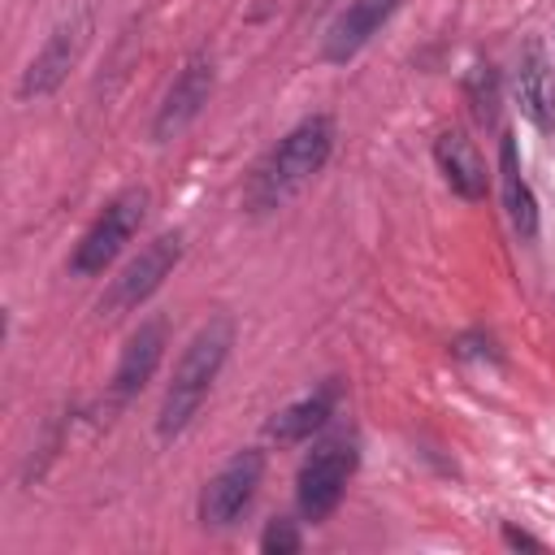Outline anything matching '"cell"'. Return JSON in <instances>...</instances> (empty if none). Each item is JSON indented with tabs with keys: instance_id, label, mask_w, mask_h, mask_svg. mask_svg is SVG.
Here are the masks:
<instances>
[{
	"instance_id": "1",
	"label": "cell",
	"mask_w": 555,
	"mask_h": 555,
	"mask_svg": "<svg viewBox=\"0 0 555 555\" xmlns=\"http://www.w3.org/2000/svg\"><path fill=\"white\" fill-rule=\"evenodd\" d=\"M334 152V117L325 113H312L304 117L299 126H291L269 152L264 160L251 169V182H247V212H273L282 208L304 182H312V173L325 169Z\"/></svg>"
},
{
	"instance_id": "2",
	"label": "cell",
	"mask_w": 555,
	"mask_h": 555,
	"mask_svg": "<svg viewBox=\"0 0 555 555\" xmlns=\"http://www.w3.org/2000/svg\"><path fill=\"white\" fill-rule=\"evenodd\" d=\"M230 347H234V321L230 317H212L208 325L195 330V338L182 347V356L173 364V377L165 386V399H160V416H156L160 438H173L191 425V416L208 399Z\"/></svg>"
},
{
	"instance_id": "3",
	"label": "cell",
	"mask_w": 555,
	"mask_h": 555,
	"mask_svg": "<svg viewBox=\"0 0 555 555\" xmlns=\"http://www.w3.org/2000/svg\"><path fill=\"white\" fill-rule=\"evenodd\" d=\"M143 212H147V191L143 186H126L121 195H113L104 204V212L87 225V234L74 243V256H69V273L74 278H95L104 273L117 251L134 238V230L143 225Z\"/></svg>"
},
{
	"instance_id": "4",
	"label": "cell",
	"mask_w": 555,
	"mask_h": 555,
	"mask_svg": "<svg viewBox=\"0 0 555 555\" xmlns=\"http://www.w3.org/2000/svg\"><path fill=\"white\" fill-rule=\"evenodd\" d=\"M356 473V438L351 434H330L321 438L308 460L299 464V477H295V503H299V516L304 520H325L343 490H347V477Z\"/></svg>"
},
{
	"instance_id": "5",
	"label": "cell",
	"mask_w": 555,
	"mask_h": 555,
	"mask_svg": "<svg viewBox=\"0 0 555 555\" xmlns=\"http://www.w3.org/2000/svg\"><path fill=\"white\" fill-rule=\"evenodd\" d=\"M87 35H91V9L78 4L74 13H65V17L52 26V35L43 39V48L30 56V65H26L22 82H17V95H22V100H43V95H52V91L69 78V69L78 65V56H82V48H87Z\"/></svg>"
},
{
	"instance_id": "6",
	"label": "cell",
	"mask_w": 555,
	"mask_h": 555,
	"mask_svg": "<svg viewBox=\"0 0 555 555\" xmlns=\"http://www.w3.org/2000/svg\"><path fill=\"white\" fill-rule=\"evenodd\" d=\"M178 260H182V234H156V238L113 278V286H108L104 299H100V312H104V317H121V312L139 308L143 299H152V295L160 291V282L173 273Z\"/></svg>"
},
{
	"instance_id": "7",
	"label": "cell",
	"mask_w": 555,
	"mask_h": 555,
	"mask_svg": "<svg viewBox=\"0 0 555 555\" xmlns=\"http://www.w3.org/2000/svg\"><path fill=\"white\" fill-rule=\"evenodd\" d=\"M260 477H264V455L260 451H238L230 464H221L208 477L204 494H199V525H208V529L234 525L251 507Z\"/></svg>"
},
{
	"instance_id": "8",
	"label": "cell",
	"mask_w": 555,
	"mask_h": 555,
	"mask_svg": "<svg viewBox=\"0 0 555 555\" xmlns=\"http://www.w3.org/2000/svg\"><path fill=\"white\" fill-rule=\"evenodd\" d=\"M212 82H217L212 56H208V52H191V56L182 61V69L173 74V82H169V91H165V100H160V108H156V117H152V139L165 143V139H173V134H182V130L204 113V104H208V95H212Z\"/></svg>"
},
{
	"instance_id": "9",
	"label": "cell",
	"mask_w": 555,
	"mask_h": 555,
	"mask_svg": "<svg viewBox=\"0 0 555 555\" xmlns=\"http://www.w3.org/2000/svg\"><path fill=\"white\" fill-rule=\"evenodd\" d=\"M165 334H169L165 317L139 321V330L126 338L121 360H117V369H113V403L134 399V395L152 382V373H156V364H160V356H165Z\"/></svg>"
},
{
	"instance_id": "10",
	"label": "cell",
	"mask_w": 555,
	"mask_h": 555,
	"mask_svg": "<svg viewBox=\"0 0 555 555\" xmlns=\"http://www.w3.org/2000/svg\"><path fill=\"white\" fill-rule=\"evenodd\" d=\"M395 9H399V0H347V9H343V13L330 22V30H325V43H321L325 61H334V65L351 61V56L390 22Z\"/></svg>"
},
{
	"instance_id": "11",
	"label": "cell",
	"mask_w": 555,
	"mask_h": 555,
	"mask_svg": "<svg viewBox=\"0 0 555 555\" xmlns=\"http://www.w3.org/2000/svg\"><path fill=\"white\" fill-rule=\"evenodd\" d=\"M512 91H516V108H520L538 130H555V74H551V61H546L542 43H529V48L520 52Z\"/></svg>"
},
{
	"instance_id": "12",
	"label": "cell",
	"mask_w": 555,
	"mask_h": 555,
	"mask_svg": "<svg viewBox=\"0 0 555 555\" xmlns=\"http://www.w3.org/2000/svg\"><path fill=\"white\" fill-rule=\"evenodd\" d=\"M434 160L447 178V186L464 199H481L486 195V160L477 152V143L464 134V130H447L438 143H434Z\"/></svg>"
},
{
	"instance_id": "13",
	"label": "cell",
	"mask_w": 555,
	"mask_h": 555,
	"mask_svg": "<svg viewBox=\"0 0 555 555\" xmlns=\"http://www.w3.org/2000/svg\"><path fill=\"white\" fill-rule=\"evenodd\" d=\"M499 186H503V208H507V221L520 238H533L538 234V199L520 173V160H516V143L512 134L499 139Z\"/></svg>"
},
{
	"instance_id": "14",
	"label": "cell",
	"mask_w": 555,
	"mask_h": 555,
	"mask_svg": "<svg viewBox=\"0 0 555 555\" xmlns=\"http://www.w3.org/2000/svg\"><path fill=\"white\" fill-rule=\"evenodd\" d=\"M334 399H338V386H334V382L317 386L312 395L295 399L291 408H282V412L269 421V438H278V442H304V438H312V434L334 416Z\"/></svg>"
},
{
	"instance_id": "15",
	"label": "cell",
	"mask_w": 555,
	"mask_h": 555,
	"mask_svg": "<svg viewBox=\"0 0 555 555\" xmlns=\"http://www.w3.org/2000/svg\"><path fill=\"white\" fill-rule=\"evenodd\" d=\"M260 551H264V555H295V551H299V529H295V520H286V516L269 520L264 533H260Z\"/></svg>"
},
{
	"instance_id": "16",
	"label": "cell",
	"mask_w": 555,
	"mask_h": 555,
	"mask_svg": "<svg viewBox=\"0 0 555 555\" xmlns=\"http://www.w3.org/2000/svg\"><path fill=\"white\" fill-rule=\"evenodd\" d=\"M503 542H507V546H525V551H542L538 538H529V533H520V529H512V525H503Z\"/></svg>"
}]
</instances>
